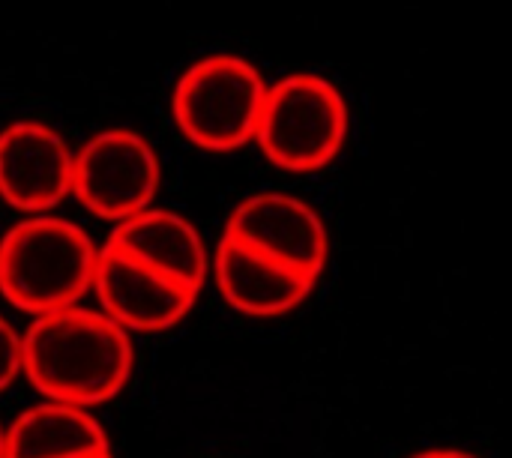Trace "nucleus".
Returning <instances> with one entry per match:
<instances>
[{
  "mask_svg": "<svg viewBox=\"0 0 512 458\" xmlns=\"http://www.w3.org/2000/svg\"><path fill=\"white\" fill-rule=\"evenodd\" d=\"M24 381L42 402L96 411L132 381L135 342L93 306L33 318L21 330Z\"/></svg>",
  "mask_w": 512,
  "mask_h": 458,
  "instance_id": "1",
  "label": "nucleus"
},
{
  "mask_svg": "<svg viewBox=\"0 0 512 458\" xmlns=\"http://www.w3.org/2000/svg\"><path fill=\"white\" fill-rule=\"evenodd\" d=\"M99 243L57 213L21 216L0 234V297L21 315L42 318L90 297Z\"/></svg>",
  "mask_w": 512,
  "mask_h": 458,
  "instance_id": "2",
  "label": "nucleus"
},
{
  "mask_svg": "<svg viewBox=\"0 0 512 458\" xmlns=\"http://www.w3.org/2000/svg\"><path fill=\"white\" fill-rule=\"evenodd\" d=\"M351 132L345 93L318 72H291L270 81L255 147L288 174H315L339 159Z\"/></svg>",
  "mask_w": 512,
  "mask_h": 458,
  "instance_id": "3",
  "label": "nucleus"
},
{
  "mask_svg": "<svg viewBox=\"0 0 512 458\" xmlns=\"http://www.w3.org/2000/svg\"><path fill=\"white\" fill-rule=\"evenodd\" d=\"M270 81L240 54H207L189 63L171 90V120L180 135L207 153H234L255 144Z\"/></svg>",
  "mask_w": 512,
  "mask_h": 458,
  "instance_id": "4",
  "label": "nucleus"
},
{
  "mask_svg": "<svg viewBox=\"0 0 512 458\" xmlns=\"http://www.w3.org/2000/svg\"><path fill=\"white\" fill-rule=\"evenodd\" d=\"M162 159L153 141L135 129H99L75 147L72 198L111 228L156 204Z\"/></svg>",
  "mask_w": 512,
  "mask_h": 458,
  "instance_id": "5",
  "label": "nucleus"
},
{
  "mask_svg": "<svg viewBox=\"0 0 512 458\" xmlns=\"http://www.w3.org/2000/svg\"><path fill=\"white\" fill-rule=\"evenodd\" d=\"M222 234L315 282H321L330 264V231L324 216L309 201L288 192L246 195L228 213Z\"/></svg>",
  "mask_w": 512,
  "mask_h": 458,
  "instance_id": "6",
  "label": "nucleus"
},
{
  "mask_svg": "<svg viewBox=\"0 0 512 458\" xmlns=\"http://www.w3.org/2000/svg\"><path fill=\"white\" fill-rule=\"evenodd\" d=\"M90 297L96 309L129 336L168 333L198 306V291L99 243Z\"/></svg>",
  "mask_w": 512,
  "mask_h": 458,
  "instance_id": "7",
  "label": "nucleus"
},
{
  "mask_svg": "<svg viewBox=\"0 0 512 458\" xmlns=\"http://www.w3.org/2000/svg\"><path fill=\"white\" fill-rule=\"evenodd\" d=\"M75 147L42 120L0 129V201L21 216L54 213L72 198Z\"/></svg>",
  "mask_w": 512,
  "mask_h": 458,
  "instance_id": "8",
  "label": "nucleus"
},
{
  "mask_svg": "<svg viewBox=\"0 0 512 458\" xmlns=\"http://www.w3.org/2000/svg\"><path fill=\"white\" fill-rule=\"evenodd\" d=\"M102 243L198 294L210 282V246L201 228L177 210L153 204L114 225Z\"/></svg>",
  "mask_w": 512,
  "mask_h": 458,
  "instance_id": "9",
  "label": "nucleus"
},
{
  "mask_svg": "<svg viewBox=\"0 0 512 458\" xmlns=\"http://www.w3.org/2000/svg\"><path fill=\"white\" fill-rule=\"evenodd\" d=\"M210 282L219 297L246 318L291 315L318 285L315 279L300 276L225 234L210 249Z\"/></svg>",
  "mask_w": 512,
  "mask_h": 458,
  "instance_id": "10",
  "label": "nucleus"
},
{
  "mask_svg": "<svg viewBox=\"0 0 512 458\" xmlns=\"http://www.w3.org/2000/svg\"><path fill=\"white\" fill-rule=\"evenodd\" d=\"M114 453L102 420L75 405L36 402L3 426V458H93Z\"/></svg>",
  "mask_w": 512,
  "mask_h": 458,
  "instance_id": "11",
  "label": "nucleus"
},
{
  "mask_svg": "<svg viewBox=\"0 0 512 458\" xmlns=\"http://www.w3.org/2000/svg\"><path fill=\"white\" fill-rule=\"evenodd\" d=\"M24 375L21 330L0 315V393H6Z\"/></svg>",
  "mask_w": 512,
  "mask_h": 458,
  "instance_id": "12",
  "label": "nucleus"
},
{
  "mask_svg": "<svg viewBox=\"0 0 512 458\" xmlns=\"http://www.w3.org/2000/svg\"><path fill=\"white\" fill-rule=\"evenodd\" d=\"M438 458H480L471 450H456V447H438Z\"/></svg>",
  "mask_w": 512,
  "mask_h": 458,
  "instance_id": "13",
  "label": "nucleus"
},
{
  "mask_svg": "<svg viewBox=\"0 0 512 458\" xmlns=\"http://www.w3.org/2000/svg\"><path fill=\"white\" fill-rule=\"evenodd\" d=\"M93 458H114V453H105V456H93Z\"/></svg>",
  "mask_w": 512,
  "mask_h": 458,
  "instance_id": "14",
  "label": "nucleus"
}]
</instances>
